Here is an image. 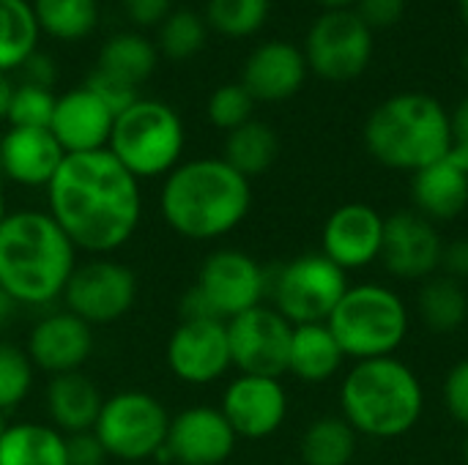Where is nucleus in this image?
<instances>
[{
  "label": "nucleus",
  "instance_id": "nucleus-1",
  "mask_svg": "<svg viewBox=\"0 0 468 465\" xmlns=\"http://www.w3.org/2000/svg\"><path fill=\"white\" fill-rule=\"evenodd\" d=\"M77 252L123 249L143 222L140 181L107 151L66 153L47 186V208Z\"/></svg>",
  "mask_w": 468,
  "mask_h": 465
},
{
  "label": "nucleus",
  "instance_id": "nucleus-2",
  "mask_svg": "<svg viewBox=\"0 0 468 465\" xmlns=\"http://www.w3.org/2000/svg\"><path fill=\"white\" fill-rule=\"evenodd\" d=\"M252 208L250 178L219 156H200L170 170L159 189L165 225L186 241H219L247 219Z\"/></svg>",
  "mask_w": 468,
  "mask_h": 465
},
{
  "label": "nucleus",
  "instance_id": "nucleus-3",
  "mask_svg": "<svg viewBox=\"0 0 468 465\" xmlns=\"http://www.w3.org/2000/svg\"><path fill=\"white\" fill-rule=\"evenodd\" d=\"M77 249L47 211H8L0 222V291L16 307H49L66 291Z\"/></svg>",
  "mask_w": 468,
  "mask_h": 465
},
{
  "label": "nucleus",
  "instance_id": "nucleus-4",
  "mask_svg": "<svg viewBox=\"0 0 468 465\" xmlns=\"http://www.w3.org/2000/svg\"><path fill=\"white\" fill-rule=\"evenodd\" d=\"M343 419L367 439H400L417 428L425 411V392L417 373L395 359L356 362L340 386Z\"/></svg>",
  "mask_w": 468,
  "mask_h": 465
},
{
  "label": "nucleus",
  "instance_id": "nucleus-5",
  "mask_svg": "<svg viewBox=\"0 0 468 465\" xmlns=\"http://www.w3.org/2000/svg\"><path fill=\"white\" fill-rule=\"evenodd\" d=\"M365 145L384 167L420 173L452 148L450 112L428 93L389 96L367 118Z\"/></svg>",
  "mask_w": 468,
  "mask_h": 465
},
{
  "label": "nucleus",
  "instance_id": "nucleus-6",
  "mask_svg": "<svg viewBox=\"0 0 468 465\" xmlns=\"http://www.w3.org/2000/svg\"><path fill=\"white\" fill-rule=\"evenodd\" d=\"M346 359L367 362L395 356L409 337V310L403 299L376 282L348 285L326 321Z\"/></svg>",
  "mask_w": 468,
  "mask_h": 465
},
{
  "label": "nucleus",
  "instance_id": "nucleus-7",
  "mask_svg": "<svg viewBox=\"0 0 468 465\" xmlns=\"http://www.w3.org/2000/svg\"><path fill=\"white\" fill-rule=\"evenodd\" d=\"M186 132L181 115L159 99H137L115 115L107 151L137 178H165L181 164Z\"/></svg>",
  "mask_w": 468,
  "mask_h": 465
},
{
  "label": "nucleus",
  "instance_id": "nucleus-8",
  "mask_svg": "<svg viewBox=\"0 0 468 465\" xmlns=\"http://www.w3.org/2000/svg\"><path fill=\"white\" fill-rule=\"evenodd\" d=\"M266 293L269 269L241 249H217L200 263L197 280L181 301V315L228 323L247 310L261 307Z\"/></svg>",
  "mask_w": 468,
  "mask_h": 465
},
{
  "label": "nucleus",
  "instance_id": "nucleus-9",
  "mask_svg": "<svg viewBox=\"0 0 468 465\" xmlns=\"http://www.w3.org/2000/svg\"><path fill=\"white\" fill-rule=\"evenodd\" d=\"M167 430V408L159 403V397L143 389H121L104 397L93 425V433L101 441L107 458L121 463L156 460L165 449Z\"/></svg>",
  "mask_w": 468,
  "mask_h": 465
},
{
  "label": "nucleus",
  "instance_id": "nucleus-10",
  "mask_svg": "<svg viewBox=\"0 0 468 465\" xmlns=\"http://www.w3.org/2000/svg\"><path fill=\"white\" fill-rule=\"evenodd\" d=\"M348 291V274L324 252L299 255L269 271L271 307L291 323H326Z\"/></svg>",
  "mask_w": 468,
  "mask_h": 465
},
{
  "label": "nucleus",
  "instance_id": "nucleus-11",
  "mask_svg": "<svg viewBox=\"0 0 468 465\" xmlns=\"http://www.w3.org/2000/svg\"><path fill=\"white\" fill-rule=\"evenodd\" d=\"M137 291L134 271L104 255L77 263L60 299L63 307L88 326H107L132 312Z\"/></svg>",
  "mask_w": 468,
  "mask_h": 465
},
{
  "label": "nucleus",
  "instance_id": "nucleus-12",
  "mask_svg": "<svg viewBox=\"0 0 468 465\" xmlns=\"http://www.w3.org/2000/svg\"><path fill=\"white\" fill-rule=\"evenodd\" d=\"M307 69L326 82H351L373 60V30L359 19L356 11H326L321 14L304 44Z\"/></svg>",
  "mask_w": 468,
  "mask_h": 465
},
{
  "label": "nucleus",
  "instance_id": "nucleus-13",
  "mask_svg": "<svg viewBox=\"0 0 468 465\" xmlns=\"http://www.w3.org/2000/svg\"><path fill=\"white\" fill-rule=\"evenodd\" d=\"M165 362L173 378L186 386H208L233 367L228 323L214 318H181L165 345Z\"/></svg>",
  "mask_w": 468,
  "mask_h": 465
},
{
  "label": "nucleus",
  "instance_id": "nucleus-14",
  "mask_svg": "<svg viewBox=\"0 0 468 465\" xmlns=\"http://www.w3.org/2000/svg\"><path fill=\"white\" fill-rule=\"evenodd\" d=\"M293 326L274 307H252L228 321L230 359L241 375L280 378L288 373Z\"/></svg>",
  "mask_w": 468,
  "mask_h": 465
},
{
  "label": "nucleus",
  "instance_id": "nucleus-15",
  "mask_svg": "<svg viewBox=\"0 0 468 465\" xmlns=\"http://www.w3.org/2000/svg\"><path fill=\"white\" fill-rule=\"evenodd\" d=\"M239 436L214 406H192L170 417L162 465H225L236 452Z\"/></svg>",
  "mask_w": 468,
  "mask_h": 465
},
{
  "label": "nucleus",
  "instance_id": "nucleus-16",
  "mask_svg": "<svg viewBox=\"0 0 468 465\" xmlns=\"http://www.w3.org/2000/svg\"><path fill=\"white\" fill-rule=\"evenodd\" d=\"M219 411L239 439L263 441L285 425L288 392L280 378L239 375L225 386Z\"/></svg>",
  "mask_w": 468,
  "mask_h": 465
},
{
  "label": "nucleus",
  "instance_id": "nucleus-17",
  "mask_svg": "<svg viewBox=\"0 0 468 465\" xmlns=\"http://www.w3.org/2000/svg\"><path fill=\"white\" fill-rule=\"evenodd\" d=\"M444 241L420 211H398L384 222L381 260L400 280H428L441 269Z\"/></svg>",
  "mask_w": 468,
  "mask_h": 465
},
{
  "label": "nucleus",
  "instance_id": "nucleus-18",
  "mask_svg": "<svg viewBox=\"0 0 468 465\" xmlns=\"http://www.w3.org/2000/svg\"><path fill=\"white\" fill-rule=\"evenodd\" d=\"M93 326H88L69 310H58L33 323L25 354L38 373H47L52 378L82 370V365L93 356Z\"/></svg>",
  "mask_w": 468,
  "mask_h": 465
},
{
  "label": "nucleus",
  "instance_id": "nucleus-19",
  "mask_svg": "<svg viewBox=\"0 0 468 465\" xmlns=\"http://www.w3.org/2000/svg\"><path fill=\"white\" fill-rule=\"evenodd\" d=\"M384 222L387 219L365 203H346L335 208L321 233L324 255L346 274L381 260Z\"/></svg>",
  "mask_w": 468,
  "mask_h": 465
},
{
  "label": "nucleus",
  "instance_id": "nucleus-20",
  "mask_svg": "<svg viewBox=\"0 0 468 465\" xmlns=\"http://www.w3.org/2000/svg\"><path fill=\"white\" fill-rule=\"evenodd\" d=\"M411 195L425 219H455L468 206V148L452 143L447 156L414 173Z\"/></svg>",
  "mask_w": 468,
  "mask_h": 465
},
{
  "label": "nucleus",
  "instance_id": "nucleus-21",
  "mask_svg": "<svg viewBox=\"0 0 468 465\" xmlns=\"http://www.w3.org/2000/svg\"><path fill=\"white\" fill-rule=\"evenodd\" d=\"M307 71V58L299 47L288 41H266L250 52L241 85L255 101H285L302 90Z\"/></svg>",
  "mask_w": 468,
  "mask_h": 465
},
{
  "label": "nucleus",
  "instance_id": "nucleus-22",
  "mask_svg": "<svg viewBox=\"0 0 468 465\" xmlns=\"http://www.w3.org/2000/svg\"><path fill=\"white\" fill-rule=\"evenodd\" d=\"M112 123L115 115L82 85L58 96L49 132L60 143L63 153H88L107 148Z\"/></svg>",
  "mask_w": 468,
  "mask_h": 465
},
{
  "label": "nucleus",
  "instance_id": "nucleus-23",
  "mask_svg": "<svg viewBox=\"0 0 468 465\" xmlns=\"http://www.w3.org/2000/svg\"><path fill=\"white\" fill-rule=\"evenodd\" d=\"M63 148L49 129H16L0 137V159H3V178L14 181L25 189H47L55 178Z\"/></svg>",
  "mask_w": 468,
  "mask_h": 465
},
{
  "label": "nucleus",
  "instance_id": "nucleus-24",
  "mask_svg": "<svg viewBox=\"0 0 468 465\" xmlns=\"http://www.w3.org/2000/svg\"><path fill=\"white\" fill-rule=\"evenodd\" d=\"M101 403H104V397H101L99 386L82 370L66 373V375H52L47 384V392H44L49 425L55 430H60L63 436L93 430Z\"/></svg>",
  "mask_w": 468,
  "mask_h": 465
},
{
  "label": "nucleus",
  "instance_id": "nucleus-25",
  "mask_svg": "<svg viewBox=\"0 0 468 465\" xmlns=\"http://www.w3.org/2000/svg\"><path fill=\"white\" fill-rule=\"evenodd\" d=\"M346 362V354L326 323L293 326L288 373L304 384H326L332 381Z\"/></svg>",
  "mask_w": 468,
  "mask_h": 465
},
{
  "label": "nucleus",
  "instance_id": "nucleus-26",
  "mask_svg": "<svg viewBox=\"0 0 468 465\" xmlns=\"http://www.w3.org/2000/svg\"><path fill=\"white\" fill-rule=\"evenodd\" d=\"M0 465H69L66 436L44 422H16L0 436Z\"/></svg>",
  "mask_w": 468,
  "mask_h": 465
},
{
  "label": "nucleus",
  "instance_id": "nucleus-27",
  "mask_svg": "<svg viewBox=\"0 0 468 465\" xmlns=\"http://www.w3.org/2000/svg\"><path fill=\"white\" fill-rule=\"evenodd\" d=\"M417 312L433 334H452L468 318V296L463 282L452 277H431L417 293Z\"/></svg>",
  "mask_w": 468,
  "mask_h": 465
},
{
  "label": "nucleus",
  "instance_id": "nucleus-28",
  "mask_svg": "<svg viewBox=\"0 0 468 465\" xmlns=\"http://www.w3.org/2000/svg\"><path fill=\"white\" fill-rule=\"evenodd\" d=\"M277 153H280V140L274 129L252 118L244 126L228 132L222 159L244 178H255L263 175L277 162Z\"/></svg>",
  "mask_w": 468,
  "mask_h": 465
},
{
  "label": "nucleus",
  "instance_id": "nucleus-29",
  "mask_svg": "<svg viewBox=\"0 0 468 465\" xmlns=\"http://www.w3.org/2000/svg\"><path fill=\"white\" fill-rule=\"evenodd\" d=\"M356 444L359 433L343 417H321L304 430L299 452L304 465H351Z\"/></svg>",
  "mask_w": 468,
  "mask_h": 465
},
{
  "label": "nucleus",
  "instance_id": "nucleus-30",
  "mask_svg": "<svg viewBox=\"0 0 468 465\" xmlns=\"http://www.w3.org/2000/svg\"><path fill=\"white\" fill-rule=\"evenodd\" d=\"M38 22L27 0H0V74L22 69L36 52Z\"/></svg>",
  "mask_w": 468,
  "mask_h": 465
},
{
  "label": "nucleus",
  "instance_id": "nucleus-31",
  "mask_svg": "<svg viewBox=\"0 0 468 465\" xmlns=\"http://www.w3.org/2000/svg\"><path fill=\"white\" fill-rule=\"evenodd\" d=\"M156 60H159V52L145 36L118 33V36H112V38H107L101 44L96 69H101L107 74H115V77H121V79H126L132 85H140L154 74Z\"/></svg>",
  "mask_w": 468,
  "mask_h": 465
},
{
  "label": "nucleus",
  "instance_id": "nucleus-32",
  "mask_svg": "<svg viewBox=\"0 0 468 465\" xmlns=\"http://www.w3.org/2000/svg\"><path fill=\"white\" fill-rule=\"evenodd\" d=\"M38 30L58 41H82L99 22V0H33Z\"/></svg>",
  "mask_w": 468,
  "mask_h": 465
},
{
  "label": "nucleus",
  "instance_id": "nucleus-33",
  "mask_svg": "<svg viewBox=\"0 0 468 465\" xmlns=\"http://www.w3.org/2000/svg\"><path fill=\"white\" fill-rule=\"evenodd\" d=\"M269 0H208L206 22L225 38H247L269 19Z\"/></svg>",
  "mask_w": 468,
  "mask_h": 465
},
{
  "label": "nucleus",
  "instance_id": "nucleus-34",
  "mask_svg": "<svg viewBox=\"0 0 468 465\" xmlns=\"http://www.w3.org/2000/svg\"><path fill=\"white\" fill-rule=\"evenodd\" d=\"M36 384V367L25 348L0 340V411L8 414L19 408Z\"/></svg>",
  "mask_w": 468,
  "mask_h": 465
},
{
  "label": "nucleus",
  "instance_id": "nucleus-35",
  "mask_svg": "<svg viewBox=\"0 0 468 465\" xmlns=\"http://www.w3.org/2000/svg\"><path fill=\"white\" fill-rule=\"evenodd\" d=\"M206 44V22L189 8H173L159 25V49L170 60H189Z\"/></svg>",
  "mask_w": 468,
  "mask_h": 465
},
{
  "label": "nucleus",
  "instance_id": "nucleus-36",
  "mask_svg": "<svg viewBox=\"0 0 468 465\" xmlns=\"http://www.w3.org/2000/svg\"><path fill=\"white\" fill-rule=\"evenodd\" d=\"M58 96L49 88L38 85H14L11 107H8V126L16 129H49Z\"/></svg>",
  "mask_w": 468,
  "mask_h": 465
},
{
  "label": "nucleus",
  "instance_id": "nucleus-37",
  "mask_svg": "<svg viewBox=\"0 0 468 465\" xmlns=\"http://www.w3.org/2000/svg\"><path fill=\"white\" fill-rule=\"evenodd\" d=\"M252 110H255V99L250 96V90L241 82H230V85H219L206 104V115L211 121V126L222 129V132H233L239 126H244L247 121H252Z\"/></svg>",
  "mask_w": 468,
  "mask_h": 465
},
{
  "label": "nucleus",
  "instance_id": "nucleus-38",
  "mask_svg": "<svg viewBox=\"0 0 468 465\" xmlns=\"http://www.w3.org/2000/svg\"><path fill=\"white\" fill-rule=\"evenodd\" d=\"M85 88L112 112V115H121L126 107H132L140 96H137V85L115 77V74H107L101 69H93L88 77H85Z\"/></svg>",
  "mask_w": 468,
  "mask_h": 465
},
{
  "label": "nucleus",
  "instance_id": "nucleus-39",
  "mask_svg": "<svg viewBox=\"0 0 468 465\" xmlns=\"http://www.w3.org/2000/svg\"><path fill=\"white\" fill-rule=\"evenodd\" d=\"M444 406L450 411V417L468 430V359H461L444 378V389H441Z\"/></svg>",
  "mask_w": 468,
  "mask_h": 465
},
{
  "label": "nucleus",
  "instance_id": "nucleus-40",
  "mask_svg": "<svg viewBox=\"0 0 468 465\" xmlns=\"http://www.w3.org/2000/svg\"><path fill=\"white\" fill-rule=\"evenodd\" d=\"M409 0H356L359 19L373 27H392L403 19Z\"/></svg>",
  "mask_w": 468,
  "mask_h": 465
},
{
  "label": "nucleus",
  "instance_id": "nucleus-41",
  "mask_svg": "<svg viewBox=\"0 0 468 465\" xmlns=\"http://www.w3.org/2000/svg\"><path fill=\"white\" fill-rule=\"evenodd\" d=\"M66 458L69 465H104L110 460L93 430L66 436Z\"/></svg>",
  "mask_w": 468,
  "mask_h": 465
},
{
  "label": "nucleus",
  "instance_id": "nucleus-42",
  "mask_svg": "<svg viewBox=\"0 0 468 465\" xmlns=\"http://www.w3.org/2000/svg\"><path fill=\"white\" fill-rule=\"evenodd\" d=\"M123 11L134 25L154 27V25H162L170 16L173 0H123Z\"/></svg>",
  "mask_w": 468,
  "mask_h": 465
},
{
  "label": "nucleus",
  "instance_id": "nucleus-43",
  "mask_svg": "<svg viewBox=\"0 0 468 465\" xmlns=\"http://www.w3.org/2000/svg\"><path fill=\"white\" fill-rule=\"evenodd\" d=\"M22 74H25V82L27 85H38V88H52L55 77H58V66L55 60L47 55V52H33L25 66H22Z\"/></svg>",
  "mask_w": 468,
  "mask_h": 465
},
{
  "label": "nucleus",
  "instance_id": "nucleus-44",
  "mask_svg": "<svg viewBox=\"0 0 468 465\" xmlns=\"http://www.w3.org/2000/svg\"><path fill=\"white\" fill-rule=\"evenodd\" d=\"M441 269H444V277H452L458 282L468 280V238H455L444 244Z\"/></svg>",
  "mask_w": 468,
  "mask_h": 465
},
{
  "label": "nucleus",
  "instance_id": "nucleus-45",
  "mask_svg": "<svg viewBox=\"0 0 468 465\" xmlns=\"http://www.w3.org/2000/svg\"><path fill=\"white\" fill-rule=\"evenodd\" d=\"M450 123H452V143L468 148V96L461 99V104L450 115Z\"/></svg>",
  "mask_w": 468,
  "mask_h": 465
},
{
  "label": "nucleus",
  "instance_id": "nucleus-46",
  "mask_svg": "<svg viewBox=\"0 0 468 465\" xmlns=\"http://www.w3.org/2000/svg\"><path fill=\"white\" fill-rule=\"evenodd\" d=\"M16 310H19V307H16V304H14V301L0 291V334L11 326V321H14Z\"/></svg>",
  "mask_w": 468,
  "mask_h": 465
},
{
  "label": "nucleus",
  "instance_id": "nucleus-47",
  "mask_svg": "<svg viewBox=\"0 0 468 465\" xmlns=\"http://www.w3.org/2000/svg\"><path fill=\"white\" fill-rule=\"evenodd\" d=\"M11 96H14V85H11L8 74H0V121H5V118H8Z\"/></svg>",
  "mask_w": 468,
  "mask_h": 465
},
{
  "label": "nucleus",
  "instance_id": "nucleus-48",
  "mask_svg": "<svg viewBox=\"0 0 468 465\" xmlns=\"http://www.w3.org/2000/svg\"><path fill=\"white\" fill-rule=\"evenodd\" d=\"M315 3H321L326 11H343V8H348L351 3H356V0H315Z\"/></svg>",
  "mask_w": 468,
  "mask_h": 465
},
{
  "label": "nucleus",
  "instance_id": "nucleus-49",
  "mask_svg": "<svg viewBox=\"0 0 468 465\" xmlns=\"http://www.w3.org/2000/svg\"><path fill=\"white\" fill-rule=\"evenodd\" d=\"M458 8H461V19H463V25L468 27V0H458Z\"/></svg>",
  "mask_w": 468,
  "mask_h": 465
},
{
  "label": "nucleus",
  "instance_id": "nucleus-50",
  "mask_svg": "<svg viewBox=\"0 0 468 465\" xmlns=\"http://www.w3.org/2000/svg\"><path fill=\"white\" fill-rule=\"evenodd\" d=\"M461 69H463V77L468 79V47L463 49V55H461Z\"/></svg>",
  "mask_w": 468,
  "mask_h": 465
},
{
  "label": "nucleus",
  "instance_id": "nucleus-51",
  "mask_svg": "<svg viewBox=\"0 0 468 465\" xmlns=\"http://www.w3.org/2000/svg\"><path fill=\"white\" fill-rule=\"evenodd\" d=\"M5 214H8V208H5V195H3V189H0V222L5 219Z\"/></svg>",
  "mask_w": 468,
  "mask_h": 465
},
{
  "label": "nucleus",
  "instance_id": "nucleus-52",
  "mask_svg": "<svg viewBox=\"0 0 468 465\" xmlns=\"http://www.w3.org/2000/svg\"><path fill=\"white\" fill-rule=\"evenodd\" d=\"M5 428H8V422H5V414L0 411V436L5 433Z\"/></svg>",
  "mask_w": 468,
  "mask_h": 465
},
{
  "label": "nucleus",
  "instance_id": "nucleus-53",
  "mask_svg": "<svg viewBox=\"0 0 468 465\" xmlns=\"http://www.w3.org/2000/svg\"><path fill=\"white\" fill-rule=\"evenodd\" d=\"M463 463L468 465V436H466V441H463Z\"/></svg>",
  "mask_w": 468,
  "mask_h": 465
},
{
  "label": "nucleus",
  "instance_id": "nucleus-54",
  "mask_svg": "<svg viewBox=\"0 0 468 465\" xmlns=\"http://www.w3.org/2000/svg\"><path fill=\"white\" fill-rule=\"evenodd\" d=\"M0 178H3V159H0Z\"/></svg>",
  "mask_w": 468,
  "mask_h": 465
}]
</instances>
